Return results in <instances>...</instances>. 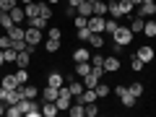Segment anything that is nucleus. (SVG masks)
I'll return each instance as SVG.
<instances>
[{
	"mask_svg": "<svg viewBox=\"0 0 156 117\" xmlns=\"http://www.w3.org/2000/svg\"><path fill=\"white\" fill-rule=\"evenodd\" d=\"M135 34L130 31V26H120L115 34H112V42H115V47H128L130 42H133Z\"/></svg>",
	"mask_w": 156,
	"mask_h": 117,
	"instance_id": "nucleus-1",
	"label": "nucleus"
},
{
	"mask_svg": "<svg viewBox=\"0 0 156 117\" xmlns=\"http://www.w3.org/2000/svg\"><path fill=\"white\" fill-rule=\"evenodd\" d=\"M112 89H115V94L120 96L122 107H128V109H130V107H135V101H138V99H135V96L128 91V86H112Z\"/></svg>",
	"mask_w": 156,
	"mask_h": 117,
	"instance_id": "nucleus-2",
	"label": "nucleus"
},
{
	"mask_svg": "<svg viewBox=\"0 0 156 117\" xmlns=\"http://www.w3.org/2000/svg\"><path fill=\"white\" fill-rule=\"evenodd\" d=\"M26 44H31V47L42 44V31L37 26H26Z\"/></svg>",
	"mask_w": 156,
	"mask_h": 117,
	"instance_id": "nucleus-3",
	"label": "nucleus"
},
{
	"mask_svg": "<svg viewBox=\"0 0 156 117\" xmlns=\"http://www.w3.org/2000/svg\"><path fill=\"white\" fill-rule=\"evenodd\" d=\"M135 16H143V18H156V3H140L138 11H133Z\"/></svg>",
	"mask_w": 156,
	"mask_h": 117,
	"instance_id": "nucleus-4",
	"label": "nucleus"
},
{
	"mask_svg": "<svg viewBox=\"0 0 156 117\" xmlns=\"http://www.w3.org/2000/svg\"><path fill=\"white\" fill-rule=\"evenodd\" d=\"M107 26V16H89V29L94 34H101Z\"/></svg>",
	"mask_w": 156,
	"mask_h": 117,
	"instance_id": "nucleus-5",
	"label": "nucleus"
},
{
	"mask_svg": "<svg viewBox=\"0 0 156 117\" xmlns=\"http://www.w3.org/2000/svg\"><path fill=\"white\" fill-rule=\"evenodd\" d=\"M68 115H70V117H83V115H86V104L76 96V99H73V104H70V109H68Z\"/></svg>",
	"mask_w": 156,
	"mask_h": 117,
	"instance_id": "nucleus-6",
	"label": "nucleus"
},
{
	"mask_svg": "<svg viewBox=\"0 0 156 117\" xmlns=\"http://www.w3.org/2000/svg\"><path fill=\"white\" fill-rule=\"evenodd\" d=\"M76 11H78V16H94V3H89V0H78V5H76Z\"/></svg>",
	"mask_w": 156,
	"mask_h": 117,
	"instance_id": "nucleus-7",
	"label": "nucleus"
},
{
	"mask_svg": "<svg viewBox=\"0 0 156 117\" xmlns=\"http://www.w3.org/2000/svg\"><path fill=\"white\" fill-rule=\"evenodd\" d=\"M5 34L13 39V42H16V39H26V29H23L21 23H13L11 29H5Z\"/></svg>",
	"mask_w": 156,
	"mask_h": 117,
	"instance_id": "nucleus-8",
	"label": "nucleus"
},
{
	"mask_svg": "<svg viewBox=\"0 0 156 117\" xmlns=\"http://www.w3.org/2000/svg\"><path fill=\"white\" fill-rule=\"evenodd\" d=\"M120 70V57H104V73H117Z\"/></svg>",
	"mask_w": 156,
	"mask_h": 117,
	"instance_id": "nucleus-9",
	"label": "nucleus"
},
{
	"mask_svg": "<svg viewBox=\"0 0 156 117\" xmlns=\"http://www.w3.org/2000/svg\"><path fill=\"white\" fill-rule=\"evenodd\" d=\"M29 62H31V52L29 50H21L16 55V68H29Z\"/></svg>",
	"mask_w": 156,
	"mask_h": 117,
	"instance_id": "nucleus-10",
	"label": "nucleus"
},
{
	"mask_svg": "<svg viewBox=\"0 0 156 117\" xmlns=\"http://www.w3.org/2000/svg\"><path fill=\"white\" fill-rule=\"evenodd\" d=\"M73 60H76V62H86V60H91L89 47H78V50L73 52Z\"/></svg>",
	"mask_w": 156,
	"mask_h": 117,
	"instance_id": "nucleus-11",
	"label": "nucleus"
},
{
	"mask_svg": "<svg viewBox=\"0 0 156 117\" xmlns=\"http://www.w3.org/2000/svg\"><path fill=\"white\" fill-rule=\"evenodd\" d=\"M42 115L44 117H55L57 115V101H42Z\"/></svg>",
	"mask_w": 156,
	"mask_h": 117,
	"instance_id": "nucleus-12",
	"label": "nucleus"
},
{
	"mask_svg": "<svg viewBox=\"0 0 156 117\" xmlns=\"http://www.w3.org/2000/svg\"><path fill=\"white\" fill-rule=\"evenodd\" d=\"M143 26H146V18L143 16H135L133 21H130V31H133V34H143Z\"/></svg>",
	"mask_w": 156,
	"mask_h": 117,
	"instance_id": "nucleus-13",
	"label": "nucleus"
},
{
	"mask_svg": "<svg viewBox=\"0 0 156 117\" xmlns=\"http://www.w3.org/2000/svg\"><path fill=\"white\" fill-rule=\"evenodd\" d=\"M42 101H57V89L47 83V89H42Z\"/></svg>",
	"mask_w": 156,
	"mask_h": 117,
	"instance_id": "nucleus-14",
	"label": "nucleus"
},
{
	"mask_svg": "<svg viewBox=\"0 0 156 117\" xmlns=\"http://www.w3.org/2000/svg\"><path fill=\"white\" fill-rule=\"evenodd\" d=\"M143 37H148V39H154V37H156V18H146Z\"/></svg>",
	"mask_w": 156,
	"mask_h": 117,
	"instance_id": "nucleus-15",
	"label": "nucleus"
},
{
	"mask_svg": "<svg viewBox=\"0 0 156 117\" xmlns=\"http://www.w3.org/2000/svg\"><path fill=\"white\" fill-rule=\"evenodd\" d=\"M78 99L83 101V104H91V101H96V99H99V96H96V91H94V89H83V91H81V96H78Z\"/></svg>",
	"mask_w": 156,
	"mask_h": 117,
	"instance_id": "nucleus-16",
	"label": "nucleus"
},
{
	"mask_svg": "<svg viewBox=\"0 0 156 117\" xmlns=\"http://www.w3.org/2000/svg\"><path fill=\"white\" fill-rule=\"evenodd\" d=\"M0 83H3V89H21V86L16 83V73H11V76H3V78H0Z\"/></svg>",
	"mask_w": 156,
	"mask_h": 117,
	"instance_id": "nucleus-17",
	"label": "nucleus"
},
{
	"mask_svg": "<svg viewBox=\"0 0 156 117\" xmlns=\"http://www.w3.org/2000/svg\"><path fill=\"white\" fill-rule=\"evenodd\" d=\"M11 18H13V23H23L26 21V13H23V5H16L11 11Z\"/></svg>",
	"mask_w": 156,
	"mask_h": 117,
	"instance_id": "nucleus-18",
	"label": "nucleus"
},
{
	"mask_svg": "<svg viewBox=\"0 0 156 117\" xmlns=\"http://www.w3.org/2000/svg\"><path fill=\"white\" fill-rule=\"evenodd\" d=\"M47 83L55 86V89H60V86L65 83V78H62V73H50V76H47Z\"/></svg>",
	"mask_w": 156,
	"mask_h": 117,
	"instance_id": "nucleus-19",
	"label": "nucleus"
},
{
	"mask_svg": "<svg viewBox=\"0 0 156 117\" xmlns=\"http://www.w3.org/2000/svg\"><path fill=\"white\" fill-rule=\"evenodd\" d=\"M135 55H138L143 62H151V60H154V47H140V50L135 52Z\"/></svg>",
	"mask_w": 156,
	"mask_h": 117,
	"instance_id": "nucleus-20",
	"label": "nucleus"
},
{
	"mask_svg": "<svg viewBox=\"0 0 156 117\" xmlns=\"http://www.w3.org/2000/svg\"><path fill=\"white\" fill-rule=\"evenodd\" d=\"M91 73V60H86V62H76V76H89Z\"/></svg>",
	"mask_w": 156,
	"mask_h": 117,
	"instance_id": "nucleus-21",
	"label": "nucleus"
},
{
	"mask_svg": "<svg viewBox=\"0 0 156 117\" xmlns=\"http://www.w3.org/2000/svg\"><path fill=\"white\" fill-rule=\"evenodd\" d=\"M37 3H39V16L50 21V18H52V8H50V3H44V0H37Z\"/></svg>",
	"mask_w": 156,
	"mask_h": 117,
	"instance_id": "nucleus-22",
	"label": "nucleus"
},
{
	"mask_svg": "<svg viewBox=\"0 0 156 117\" xmlns=\"http://www.w3.org/2000/svg\"><path fill=\"white\" fill-rule=\"evenodd\" d=\"M68 89H70L73 99H76V96H81V91H83L86 86H83V81H70V83H68Z\"/></svg>",
	"mask_w": 156,
	"mask_h": 117,
	"instance_id": "nucleus-23",
	"label": "nucleus"
},
{
	"mask_svg": "<svg viewBox=\"0 0 156 117\" xmlns=\"http://www.w3.org/2000/svg\"><path fill=\"white\" fill-rule=\"evenodd\" d=\"M29 26H37L39 31H42V29H50V21L42 18V16H37V18H29Z\"/></svg>",
	"mask_w": 156,
	"mask_h": 117,
	"instance_id": "nucleus-24",
	"label": "nucleus"
},
{
	"mask_svg": "<svg viewBox=\"0 0 156 117\" xmlns=\"http://www.w3.org/2000/svg\"><path fill=\"white\" fill-rule=\"evenodd\" d=\"M107 13H109V3L96 0V3H94V16H107Z\"/></svg>",
	"mask_w": 156,
	"mask_h": 117,
	"instance_id": "nucleus-25",
	"label": "nucleus"
},
{
	"mask_svg": "<svg viewBox=\"0 0 156 117\" xmlns=\"http://www.w3.org/2000/svg\"><path fill=\"white\" fill-rule=\"evenodd\" d=\"M101 78L96 76V73H89V76H83V86L86 89H96V83H99Z\"/></svg>",
	"mask_w": 156,
	"mask_h": 117,
	"instance_id": "nucleus-26",
	"label": "nucleus"
},
{
	"mask_svg": "<svg viewBox=\"0 0 156 117\" xmlns=\"http://www.w3.org/2000/svg\"><path fill=\"white\" fill-rule=\"evenodd\" d=\"M16 83L18 86H26L29 83V70H26V68H18V70H16Z\"/></svg>",
	"mask_w": 156,
	"mask_h": 117,
	"instance_id": "nucleus-27",
	"label": "nucleus"
},
{
	"mask_svg": "<svg viewBox=\"0 0 156 117\" xmlns=\"http://www.w3.org/2000/svg\"><path fill=\"white\" fill-rule=\"evenodd\" d=\"M21 94L26 96V99H37L39 89H37V86H31V83H26V86H21Z\"/></svg>",
	"mask_w": 156,
	"mask_h": 117,
	"instance_id": "nucleus-28",
	"label": "nucleus"
},
{
	"mask_svg": "<svg viewBox=\"0 0 156 117\" xmlns=\"http://www.w3.org/2000/svg\"><path fill=\"white\" fill-rule=\"evenodd\" d=\"M89 47L101 50V47H104V37H101V34H91V37H89Z\"/></svg>",
	"mask_w": 156,
	"mask_h": 117,
	"instance_id": "nucleus-29",
	"label": "nucleus"
},
{
	"mask_svg": "<svg viewBox=\"0 0 156 117\" xmlns=\"http://www.w3.org/2000/svg\"><path fill=\"white\" fill-rule=\"evenodd\" d=\"M16 5H21L18 0H0V11H5V13H11Z\"/></svg>",
	"mask_w": 156,
	"mask_h": 117,
	"instance_id": "nucleus-30",
	"label": "nucleus"
},
{
	"mask_svg": "<svg viewBox=\"0 0 156 117\" xmlns=\"http://www.w3.org/2000/svg\"><path fill=\"white\" fill-rule=\"evenodd\" d=\"M117 29H120V21H117V18H112V16H109V18H107V26H104V31H107V34H115Z\"/></svg>",
	"mask_w": 156,
	"mask_h": 117,
	"instance_id": "nucleus-31",
	"label": "nucleus"
},
{
	"mask_svg": "<svg viewBox=\"0 0 156 117\" xmlns=\"http://www.w3.org/2000/svg\"><path fill=\"white\" fill-rule=\"evenodd\" d=\"M94 91H96V96H99V99H104V96H107V94H109V91H112V86H107V83H101V81H99Z\"/></svg>",
	"mask_w": 156,
	"mask_h": 117,
	"instance_id": "nucleus-32",
	"label": "nucleus"
},
{
	"mask_svg": "<svg viewBox=\"0 0 156 117\" xmlns=\"http://www.w3.org/2000/svg\"><path fill=\"white\" fill-rule=\"evenodd\" d=\"M0 26H3V29H11V26H13V18H11V13L0 11Z\"/></svg>",
	"mask_w": 156,
	"mask_h": 117,
	"instance_id": "nucleus-33",
	"label": "nucleus"
},
{
	"mask_svg": "<svg viewBox=\"0 0 156 117\" xmlns=\"http://www.w3.org/2000/svg\"><path fill=\"white\" fill-rule=\"evenodd\" d=\"M107 16H112V18H117V21H120V18H122V11H120V3H109V13H107Z\"/></svg>",
	"mask_w": 156,
	"mask_h": 117,
	"instance_id": "nucleus-34",
	"label": "nucleus"
},
{
	"mask_svg": "<svg viewBox=\"0 0 156 117\" xmlns=\"http://www.w3.org/2000/svg\"><path fill=\"white\" fill-rule=\"evenodd\" d=\"M44 50H47V52H57V50H60V39H50V37H47Z\"/></svg>",
	"mask_w": 156,
	"mask_h": 117,
	"instance_id": "nucleus-35",
	"label": "nucleus"
},
{
	"mask_svg": "<svg viewBox=\"0 0 156 117\" xmlns=\"http://www.w3.org/2000/svg\"><path fill=\"white\" fill-rule=\"evenodd\" d=\"M76 31H78V39H81V42H89V37L94 34L89 26H81V29H76Z\"/></svg>",
	"mask_w": 156,
	"mask_h": 117,
	"instance_id": "nucleus-36",
	"label": "nucleus"
},
{
	"mask_svg": "<svg viewBox=\"0 0 156 117\" xmlns=\"http://www.w3.org/2000/svg\"><path fill=\"white\" fill-rule=\"evenodd\" d=\"M128 91L135 96V99H140V94H143V83H130V86H128Z\"/></svg>",
	"mask_w": 156,
	"mask_h": 117,
	"instance_id": "nucleus-37",
	"label": "nucleus"
},
{
	"mask_svg": "<svg viewBox=\"0 0 156 117\" xmlns=\"http://www.w3.org/2000/svg\"><path fill=\"white\" fill-rule=\"evenodd\" d=\"M16 55H18V52L13 50V47H8V50H3V57H5V62H16Z\"/></svg>",
	"mask_w": 156,
	"mask_h": 117,
	"instance_id": "nucleus-38",
	"label": "nucleus"
},
{
	"mask_svg": "<svg viewBox=\"0 0 156 117\" xmlns=\"http://www.w3.org/2000/svg\"><path fill=\"white\" fill-rule=\"evenodd\" d=\"M91 68H104V57L96 52V55H91Z\"/></svg>",
	"mask_w": 156,
	"mask_h": 117,
	"instance_id": "nucleus-39",
	"label": "nucleus"
},
{
	"mask_svg": "<svg viewBox=\"0 0 156 117\" xmlns=\"http://www.w3.org/2000/svg\"><path fill=\"white\" fill-rule=\"evenodd\" d=\"M47 37H50V39H62V31L57 26H50V29H47Z\"/></svg>",
	"mask_w": 156,
	"mask_h": 117,
	"instance_id": "nucleus-40",
	"label": "nucleus"
},
{
	"mask_svg": "<svg viewBox=\"0 0 156 117\" xmlns=\"http://www.w3.org/2000/svg\"><path fill=\"white\" fill-rule=\"evenodd\" d=\"M8 47H13V39L8 37V34H3V37H0V50H8Z\"/></svg>",
	"mask_w": 156,
	"mask_h": 117,
	"instance_id": "nucleus-41",
	"label": "nucleus"
},
{
	"mask_svg": "<svg viewBox=\"0 0 156 117\" xmlns=\"http://www.w3.org/2000/svg\"><path fill=\"white\" fill-rule=\"evenodd\" d=\"M86 115H89V117H96V115H99V107H96V101L86 104Z\"/></svg>",
	"mask_w": 156,
	"mask_h": 117,
	"instance_id": "nucleus-42",
	"label": "nucleus"
},
{
	"mask_svg": "<svg viewBox=\"0 0 156 117\" xmlns=\"http://www.w3.org/2000/svg\"><path fill=\"white\" fill-rule=\"evenodd\" d=\"M143 65H146V62L140 60L138 55H135V57H133V62H130V70H140V68H143Z\"/></svg>",
	"mask_w": 156,
	"mask_h": 117,
	"instance_id": "nucleus-43",
	"label": "nucleus"
},
{
	"mask_svg": "<svg viewBox=\"0 0 156 117\" xmlns=\"http://www.w3.org/2000/svg\"><path fill=\"white\" fill-rule=\"evenodd\" d=\"M26 39H16V42H13V50H16V52H21V50H26Z\"/></svg>",
	"mask_w": 156,
	"mask_h": 117,
	"instance_id": "nucleus-44",
	"label": "nucleus"
},
{
	"mask_svg": "<svg viewBox=\"0 0 156 117\" xmlns=\"http://www.w3.org/2000/svg\"><path fill=\"white\" fill-rule=\"evenodd\" d=\"M81 26H89V18L86 16H76V29H81Z\"/></svg>",
	"mask_w": 156,
	"mask_h": 117,
	"instance_id": "nucleus-45",
	"label": "nucleus"
},
{
	"mask_svg": "<svg viewBox=\"0 0 156 117\" xmlns=\"http://www.w3.org/2000/svg\"><path fill=\"white\" fill-rule=\"evenodd\" d=\"M5 112H8V104H5L3 99H0V115H5Z\"/></svg>",
	"mask_w": 156,
	"mask_h": 117,
	"instance_id": "nucleus-46",
	"label": "nucleus"
},
{
	"mask_svg": "<svg viewBox=\"0 0 156 117\" xmlns=\"http://www.w3.org/2000/svg\"><path fill=\"white\" fill-rule=\"evenodd\" d=\"M3 62H5V57H3V50H0V68H3Z\"/></svg>",
	"mask_w": 156,
	"mask_h": 117,
	"instance_id": "nucleus-47",
	"label": "nucleus"
},
{
	"mask_svg": "<svg viewBox=\"0 0 156 117\" xmlns=\"http://www.w3.org/2000/svg\"><path fill=\"white\" fill-rule=\"evenodd\" d=\"M18 3H21V5H29V3H34V0H18Z\"/></svg>",
	"mask_w": 156,
	"mask_h": 117,
	"instance_id": "nucleus-48",
	"label": "nucleus"
},
{
	"mask_svg": "<svg viewBox=\"0 0 156 117\" xmlns=\"http://www.w3.org/2000/svg\"><path fill=\"white\" fill-rule=\"evenodd\" d=\"M44 3H50V5H57V3H60V0H44Z\"/></svg>",
	"mask_w": 156,
	"mask_h": 117,
	"instance_id": "nucleus-49",
	"label": "nucleus"
},
{
	"mask_svg": "<svg viewBox=\"0 0 156 117\" xmlns=\"http://www.w3.org/2000/svg\"><path fill=\"white\" fill-rule=\"evenodd\" d=\"M130 3H133V5H140V3H143V0H130Z\"/></svg>",
	"mask_w": 156,
	"mask_h": 117,
	"instance_id": "nucleus-50",
	"label": "nucleus"
},
{
	"mask_svg": "<svg viewBox=\"0 0 156 117\" xmlns=\"http://www.w3.org/2000/svg\"><path fill=\"white\" fill-rule=\"evenodd\" d=\"M3 94H5V89H3V83H0V99H3Z\"/></svg>",
	"mask_w": 156,
	"mask_h": 117,
	"instance_id": "nucleus-51",
	"label": "nucleus"
},
{
	"mask_svg": "<svg viewBox=\"0 0 156 117\" xmlns=\"http://www.w3.org/2000/svg\"><path fill=\"white\" fill-rule=\"evenodd\" d=\"M143 3H156V0H143Z\"/></svg>",
	"mask_w": 156,
	"mask_h": 117,
	"instance_id": "nucleus-52",
	"label": "nucleus"
},
{
	"mask_svg": "<svg viewBox=\"0 0 156 117\" xmlns=\"http://www.w3.org/2000/svg\"><path fill=\"white\" fill-rule=\"evenodd\" d=\"M107 3H117V0H107Z\"/></svg>",
	"mask_w": 156,
	"mask_h": 117,
	"instance_id": "nucleus-53",
	"label": "nucleus"
},
{
	"mask_svg": "<svg viewBox=\"0 0 156 117\" xmlns=\"http://www.w3.org/2000/svg\"><path fill=\"white\" fill-rule=\"evenodd\" d=\"M89 3H96V0H89Z\"/></svg>",
	"mask_w": 156,
	"mask_h": 117,
	"instance_id": "nucleus-54",
	"label": "nucleus"
},
{
	"mask_svg": "<svg viewBox=\"0 0 156 117\" xmlns=\"http://www.w3.org/2000/svg\"><path fill=\"white\" fill-rule=\"evenodd\" d=\"M0 78H3V73H0Z\"/></svg>",
	"mask_w": 156,
	"mask_h": 117,
	"instance_id": "nucleus-55",
	"label": "nucleus"
}]
</instances>
